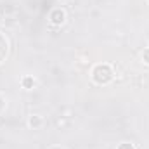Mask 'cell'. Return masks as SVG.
I'll return each mask as SVG.
<instances>
[{
    "label": "cell",
    "mask_w": 149,
    "mask_h": 149,
    "mask_svg": "<svg viewBox=\"0 0 149 149\" xmlns=\"http://www.w3.org/2000/svg\"><path fill=\"white\" fill-rule=\"evenodd\" d=\"M118 149H135L132 144H128V142H123V144H120L118 146Z\"/></svg>",
    "instance_id": "obj_5"
},
{
    "label": "cell",
    "mask_w": 149,
    "mask_h": 149,
    "mask_svg": "<svg viewBox=\"0 0 149 149\" xmlns=\"http://www.w3.org/2000/svg\"><path fill=\"white\" fill-rule=\"evenodd\" d=\"M2 109H3V99H2V95H0V113H2Z\"/></svg>",
    "instance_id": "obj_8"
},
{
    "label": "cell",
    "mask_w": 149,
    "mask_h": 149,
    "mask_svg": "<svg viewBox=\"0 0 149 149\" xmlns=\"http://www.w3.org/2000/svg\"><path fill=\"white\" fill-rule=\"evenodd\" d=\"M2 14H3V9L0 7V19H2Z\"/></svg>",
    "instance_id": "obj_9"
},
{
    "label": "cell",
    "mask_w": 149,
    "mask_h": 149,
    "mask_svg": "<svg viewBox=\"0 0 149 149\" xmlns=\"http://www.w3.org/2000/svg\"><path fill=\"white\" fill-rule=\"evenodd\" d=\"M31 83H33V81H31V80H30V78H26V80H24V85H26V87H30V85H31Z\"/></svg>",
    "instance_id": "obj_7"
},
{
    "label": "cell",
    "mask_w": 149,
    "mask_h": 149,
    "mask_svg": "<svg viewBox=\"0 0 149 149\" xmlns=\"http://www.w3.org/2000/svg\"><path fill=\"white\" fill-rule=\"evenodd\" d=\"M40 121H42V120L38 118V114H33V116L30 118V125H31V127H38V125H40Z\"/></svg>",
    "instance_id": "obj_4"
},
{
    "label": "cell",
    "mask_w": 149,
    "mask_h": 149,
    "mask_svg": "<svg viewBox=\"0 0 149 149\" xmlns=\"http://www.w3.org/2000/svg\"><path fill=\"white\" fill-rule=\"evenodd\" d=\"M50 19H52V23H57V24H59V23L64 21V12H63L61 9H56V10L50 14Z\"/></svg>",
    "instance_id": "obj_3"
},
{
    "label": "cell",
    "mask_w": 149,
    "mask_h": 149,
    "mask_svg": "<svg viewBox=\"0 0 149 149\" xmlns=\"http://www.w3.org/2000/svg\"><path fill=\"white\" fill-rule=\"evenodd\" d=\"M7 54H9V42H7V38L0 33V63L5 61Z\"/></svg>",
    "instance_id": "obj_2"
},
{
    "label": "cell",
    "mask_w": 149,
    "mask_h": 149,
    "mask_svg": "<svg viewBox=\"0 0 149 149\" xmlns=\"http://www.w3.org/2000/svg\"><path fill=\"white\" fill-rule=\"evenodd\" d=\"M92 76H94V80H95L97 83H108V81L113 78V71L109 70V66H106V64H99V66L94 68Z\"/></svg>",
    "instance_id": "obj_1"
},
{
    "label": "cell",
    "mask_w": 149,
    "mask_h": 149,
    "mask_svg": "<svg viewBox=\"0 0 149 149\" xmlns=\"http://www.w3.org/2000/svg\"><path fill=\"white\" fill-rule=\"evenodd\" d=\"M142 59H144V61H146V63L149 64V50H146V52L142 54Z\"/></svg>",
    "instance_id": "obj_6"
}]
</instances>
